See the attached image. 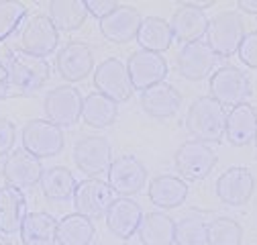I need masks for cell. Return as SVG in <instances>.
Segmentation results:
<instances>
[{
  "mask_svg": "<svg viewBox=\"0 0 257 245\" xmlns=\"http://www.w3.org/2000/svg\"><path fill=\"white\" fill-rule=\"evenodd\" d=\"M239 59L245 66L257 70V31L245 35L243 43L239 45Z\"/></svg>",
  "mask_w": 257,
  "mask_h": 245,
  "instance_id": "cell-35",
  "label": "cell"
},
{
  "mask_svg": "<svg viewBox=\"0 0 257 245\" xmlns=\"http://www.w3.org/2000/svg\"><path fill=\"white\" fill-rule=\"evenodd\" d=\"M94 70V55L86 43L72 41L57 53V72L68 82H80Z\"/></svg>",
  "mask_w": 257,
  "mask_h": 245,
  "instance_id": "cell-17",
  "label": "cell"
},
{
  "mask_svg": "<svg viewBox=\"0 0 257 245\" xmlns=\"http://www.w3.org/2000/svg\"><path fill=\"white\" fill-rule=\"evenodd\" d=\"M9 74L11 92L19 96H31L49 80V64L43 57L29 55L25 51H7V61L3 64Z\"/></svg>",
  "mask_w": 257,
  "mask_h": 245,
  "instance_id": "cell-1",
  "label": "cell"
},
{
  "mask_svg": "<svg viewBox=\"0 0 257 245\" xmlns=\"http://www.w3.org/2000/svg\"><path fill=\"white\" fill-rule=\"evenodd\" d=\"M255 145H257V137H255Z\"/></svg>",
  "mask_w": 257,
  "mask_h": 245,
  "instance_id": "cell-41",
  "label": "cell"
},
{
  "mask_svg": "<svg viewBox=\"0 0 257 245\" xmlns=\"http://www.w3.org/2000/svg\"><path fill=\"white\" fill-rule=\"evenodd\" d=\"M86 9H88V15H94L96 19L102 21L114 9H118V5L114 0H86Z\"/></svg>",
  "mask_w": 257,
  "mask_h": 245,
  "instance_id": "cell-37",
  "label": "cell"
},
{
  "mask_svg": "<svg viewBox=\"0 0 257 245\" xmlns=\"http://www.w3.org/2000/svg\"><path fill=\"white\" fill-rule=\"evenodd\" d=\"M188 196V184L180 176L164 174L151 180L149 184V200L159 208H176Z\"/></svg>",
  "mask_w": 257,
  "mask_h": 245,
  "instance_id": "cell-24",
  "label": "cell"
},
{
  "mask_svg": "<svg viewBox=\"0 0 257 245\" xmlns=\"http://www.w3.org/2000/svg\"><path fill=\"white\" fill-rule=\"evenodd\" d=\"M182 102L180 92L168 84V82H159L147 90L141 92V106L149 116L155 118H170L178 112Z\"/></svg>",
  "mask_w": 257,
  "mask_h": 245,
  "instance_id": "cell-21",
  "label": "cell"
},
{
  "mask_svg": "<svg viewBox=\"0 0 257 245\" xmlns=\"http://www.w3.org/2000/svg\"><path fill=\"white\" fill-rule=\"evenodd\" d=\"M84 98L80 90L74 86H57L45 98V114L47 120L61 127H72L82 116Z\"/></svg>",
  "mask_w": 257,
  "mask_h": 245,
  "instance_id": "cell-9",
  "label": "cell"
},
{
  "mask_svg": "<svg viewBox=\"0 0 257 245\" xmlns=\"http://www.w3.org/2000/svg\"><path fill=\"white\" fill-rule=\"evenodd\" d=\"M43 172L45 170L41 166V160L31 156L27 149H15L3 166L7 186L19 188V190L33 188L37 182H41Z\"/></svg>",
  "mask_w": 257,
  "mask_h": 245,
  "instance_id": "cell-14",
  "label": "cell"
},
{
  "mask_svg": "<svg viewBox=\"0 0 257 245\" xmlns=\"http://www.w3.org/2000/svg\"><path fill=\"white\" fill-rule=\"evenodd\" d=\"M137 41H139L141 49H145V51L162 53V51L170 49V45L174 41L172 27H170V23H166L159 17H145L139 27Z\"/></svg>",
  "mask_w": 257,
  "mask_h": 245,
  "instance_id": "cell-27",
  "label": "cell"
},
{
  "mask_svg": "<svg viewBox=\"0 0 257 245\" xmlns=\"http://www.w3.org/2000/svg\"><path fill=\"white\" fill-rule=\"evenodd\" d=\"M23 245H55L57 221L47 212H29L21 227Z\"/></svg>",
  "mask_w": 257,
  "mask_h": 245,
  "instance_id": "cell-25",
  "label": "cell"
},
{
  "mask_svg": "<svg viewBox=\"0 0 257 245\" xmlns=\"http://www.w3.org/2000/svg\"><path fill=\"white\" fill-rule=\"evenodd\" d=\"M0 245H13L11 241H7V239H0Z\"/></svg>",
  "mask_w": 257,
  "mask_h": 245,
  "instance_id": "cell-40",
  "label": "cell"
},
{
  "mask_svg": "<svg viewBox=\"0 0 257 245\" xmlns=\"http://www.w3.org/2000/svg\"><path fill=\"white\" fill-rule=\"evenodd\" d=\"M141 21L143 19L137 9L118 5V9H114L108 17H104L100 21V31L112 43H128V41L137 39Z\"/></svg>",
  "mask_w": 257,
  "mask_h": 245,
  "instance_id": "cell-18",
  "label": "cell"
},
{
  "mask_svg": "<svg viewBox=\"0 0 257 245\" xmlns=\"http://www.w3.org/2000/svg\"><path fill=\"white\" fill-rule=\"evenodd\" d=\"M25 17H27V5L25 3L0 0V43L15 33Z\"/></svg>",
  "mask_w": 257,
  "mask_h": 245,
  "instance_id": "cell-33",
  "label": "cell"
},
{
  "mask_svg": "<svg viewBox=\"0 0 257 245\" xmlns=\"http://www.w3.org/2000/svg\"><path fill=\"white\" fill-rule=\"evenodd\" d=\"M114 190L108 186V182L100 178L82 180L74 190V206L78 214H84L90 221L100 219L108 212L114 202Z\"/></svg>",
  "mask_w": 257,
  "mask_h": 245,
  "instance_id": "cell-5",
  "label": "cell"
},
{
  "mask_svg": "<svg viewBox=\"0 0 257 245\" xmlns=\"http://www.w3.org/2000/svg\"><path fill=\"white\" fill-rule=\"evenodd\" d=\"M63 133L47 118H33L23 127V149L35 158H55L63 149Z\"/></svg>",
  "mask_w": 257,
  "mask_h": 245,
  "instance_id": "cell-4",
  "label": "cell"
},
{
  "mask_svg": "<svg viewBox=\"0 0 257 245\" xmlns=\"http://www.w3.org/2000/svg\"><path fill=\"white\" fill-rule=\"evenodd\" d=\"M74 162L90 178H98L112 164V145L106 137H84L74 147Z\"/></svg>",
  "mask_w": 257,
  "mask_h": 245,
  "instance_id": "cell-12",
  "label": "cell"
},
{
  "mask_svg": "<svg viewBox=\"0 0 257 245\" xmlns=\"http://www.w3.org/2000/svg\"><path fill=\"white\" fill-rule=\"evenodd\" d=\"M88 9L84 0H55L49 3V19L57 31H76L86 23Z\"/></svg>",
  "mask_w": 257,
  "mask_h": 245,
  "instance_id": "cell-30",
  "label": "cell"
},
{
  "mask_svg": "<svg viewBox=\"0 0 257 245\" xmlns=\"http://www.w3.org/2000/svg\"><path fill=\"white\" fill-rule=\"evenodd\" d=\"M76 186H78V182H76L74 174L68 168H63V166L49 168L41 176V190L51 200H66V198H70L74 194Z\"/></svg>",
  "mask_w": 257,
  "mask_h": 245,
  "instance_id": "cell-31",
  "label": "cell"
},
{
  "mask_svg": "<svg viewBox=\"0 0 257 245\" xmlns=\"http://www.w3.org/2000/svg\"><path fill=\"white\" fill-rule=\"evenodd\" d=\"M94 86H96V90H98L100 94L108 96L116 104L128 100L133 96V92H135L133 82H131L128 72H126V66L116 57H108V59L102 61V64L96 66Z\"/></svg>",
  "mask_w": 257,
  "mask_h": 245,
  "instance_id": "cell-7",
  "label": "cell"
},
{
  "mask_svg": "<svg viewBox=\"0 0 257 245\" xmlns=\"http://www.w3.org/2000/svg\"><path fill=\"white\" fill-rule=\"evenodd\" d=\"M237 7H239L243 13L257 15V0H241V3H237Z\"/></svg>",
  "mask_w": 257,
  "mask_h": 245,
  "instance_id": "cell-39",
  "label": "cell"
},
{
  "mask_svg": "<svg viewBox=\"0 0 257 245\" xmlns=\"http://www.w3.org/2000/svg\"><path fill=\"white\" fill-rule=\"evenodd\" d=\"M92 245H94V243H92Z\"/></svg>",
  "mask_w": 257,
  "mask_h": 245,
  "instance_id": "cell-42",
  "label": "cell"
},
{
  "mask_svg": "<svg viewBox=\"0 0 257 245\" xmlns=\"http://www.w3.org/2000/svg\"><path fill=\"white\" fill-rule=\"evenodd\" d=\"M11 94V86H9V74H7V68L3 66V61H0V100L9 98Z\"/></svg>",
  "mask_w": 257,
  "mask_h": 245,
  "instance_id": "cell-38",
  "label": "cell"
},
{
  "mask_svg": "<svg viewBox=\"0 0 257 245\" xmlns=\"http://www.w3.org/2000/svg\"><path fill=\"white\" fill-rule=\"evenodd\" d=\"M251 94L249 78L235 66H222L210 76V96L222 106H239Z\"/></svg>",
  "mask_w": 257,
  "mask_h": 245,
  "instance_id": "cell-6",
  "label": "cell"
},
{
  "mask_svg": "<svg viewBox=\"0 0 257 245\" xmlns=\"http://www.w3.org/2000/svg\"><path fill=\"white\" fill-rule=\"evenodd\" d=\"M17 137V127L9 118H0V156H7L15 145Z\"/></svg>",
  "mask_w": 257,
  "mask_h": 245,
  "instance_id": "cell-36",
  "label": "cell"
},
{
  "mask_svg": "<svg viewBox=\"0 0 257 245\" xmlns=\"http://www.w3.org/2000/svg\"><path fill=\"white\" fill-rule=\"evenodd\" d=\"M118 116V106L114 100L108 96L100 94V92H92L84 98L82 106V118L86 125L96 127V129H106Z\"/></svg>",
  "mask_w": 257,
  "mask_h": 245,
  "instance_id": "cell-28",
  "label": "cell"
},
{
  "mask_svg": "<svg viewBox=\"0 0 257 245\" xmlns=\"http://www.w3.org/2000/svg\"><path fill=\"white\" fill-rule=\"evenodd\" d=\"M27 214V198L23 190L13 186L0 188V231L7 235L21 231Z\"/></svg>",
  "mask_w": 257,
  "mask_h": 245,
  "instance_id": "cell-23",
  "label": "cell"
},
{
  "mask_svg": "<svg viewBox=\"0 0 257 245\" xmlns=\"http://www.w3.org/2000/svg\"><path fill=\"white\" fill-rule=\"evenodd\" d=\"M143 245H174L176 223L164 212H147L137 229Z\"/></svg>",
  "mask_w": 257,
  "mask_h": 245,
  "instance_id": "cell-26",
  "label": "cell"
},
{
  "mask_svg": "<svg viewBox=\"0 0 257 245\" xmlns=\"http://www.w3.org/2000/svg\"><path fill=\"white\" fill-rule=\"evenodd\" d=\"M216 64V53L206 41L186 43L178 55V70L186 80L198 82L206 78Z\"/></svg>",
  "mask_w": 257,
  "mask_h": 245,
  "instance_id": "cell-15",
  "label": "cell"
},
{
  "mask_svg": "<svg viewBox=\"0 0 257 245\" xmlns=\"http://www.w3.org/2000/svg\"><path fill=\"white\" fill-rule=\"evenodd\" d=\"M255 190V178L247 168H229L216 180V194L229 206L245 204Z\"/></svg>",
  "mask_w": 257,
  "mask_h": 245,
  "instance_id": "cell-16",
  "label": "cell"
},
{
  "mask_svg": "<svg viewBox=\"0 0 257 245\" xmlns=\"http://www.w3.org/2000/svg\"><path fill=\"white\" fill-rule=\"evenodd\" d=\"M178 245H208V225L200 219H182L176 225V241Z\"/></svg>",
  "mask_w": 257,
  "mask_h": 245,
  "instance_id": "cell-34",
  "label": "cell"
},
{
  "mask_svg": "<svg viewBox=\"0 0 257 245\" xmlns=\"http://www.w3.org/2000/svg\"><path fill=\"white\" fill-rule=\"evenodd\" d=\"M243 227L229 219L220 217L208 225V245H241Z\"/></svg>",
  "mask_w": 257,
  "mask_h": 245,
  "instance_id": "cell-32",
  "label": "cell"
},
{
  "mask_svg": "<svg viewBox=\"0 0 257 245\" xmlns=\"http://www.w3.org/2000/svg\"><path fill=\"white\" fill-rule=\"evenodd\" d=\"M208 17L204 15V11L192 7L190 3L180 7L174 17H172V33H174V39L178 41H184V43H192V41H200L202 35L208 33Z\"/></svg>",
  "mask_w": 257,
  "mask_h": 245,
  "instance_id": "cell-20",
  "label": "cell"
},
{
  "mask_svg": "<svg viewBox=\"0 0 257 245\" xmlns=\"http://www.w3.org/2000/svg\"><path fill=\"white\" fill-rule=\"evenodd\" d=\"M106 174L108 186L114 190V194H120L122 198L137 194L147 180V170L135 156H120L112 160Z\"/></svg>",
  "mask_w": 257,
  "mask_h": 245,
  "instance_id": "cell-11",
  "label": "cell"
},
{
  "mask_svg": "<svg viewBox=\"0 0 257 245\" xmlns=\"http://www.w3.org/2000/svg\"><path fill=\"white\" fill-rule=\"evenodd\" d=\"M143 219V210L141 206L131 200V198H116L112 202V206L106 212V225L108 229L120 237V239H128L141 225Z\"/></svg>",
  "mask_w": 257,
  "mask_h": 245,
  "instance_id": "cell-22",
  "label": "cell"
},
{
  "mask_svg": "<svg viewBox=\"0 0 257 245\" xmlns=\"http://www.w3.org/2000/svg\"><path fill=\"white\" fill-rule=\"evenodd\" d=\"M94 223L84 214H68L57 221V243L59 245H92Z\"/></svg>",
  "mask_w": 257,
  "mask_h": 245,
  "instance_id": "cell-29",
  "label": "cell"
},
{
  "mask_svg": "<svg viewBox=\"0 0 257 245\" xmlns=\"http://www.w3.org/2000/svg\"><path fill=\"white\" fill-rule=\"evenodd\" d=\"M208 45L220 55L229 57L239 51V45L245 39V21L237 11H222L208 25Z\"/></svg>",
  "mask_w": 257,
  "mask_h": 245,
  "instance_id": "cell-3",
  "label": "cell"
},
{
  "mask_svg": "<svg viewBox=\"0 0 257 245\" xmlns=\"http://www.w3.org/2000/svg\"><path fill=\"white\" fill-rule=\"evenodd\" d=\"M224 137L235 147H245L257 137V112L251 104L243 102L233 106L227 112V125H224Z\"/></svg>",
  "mask_w": 257,
  "mask_h": 245,
  "instance_id": "cell-19",
  "label": "cell"
},
{
  "mask_svg": "<svg viewBox=\"0 0 257 245\" xmlns=\"http://www.w3.org/2000/svg\"><path fill=\"white\" fill-rule=\"evenodd\" d=\"M227 125V110L212 96H200L192 102L186 114V127L194 139L204 143H220Z\"/></svg>",
  "mask_w": 257,
  "mask_h": 245,
  "instance_id": "cell-2",
  "label": "cell"
},
{
  "mask_svg": "<svg viewBox=\"0 0 257 245\" xmlns=\"http://www.w3.org/2000/svg\"><path fill=\"white\" fill-rule=\"evenodd\" d=\"M176 168L188 180H204L216 166L214 149L198 139L184 141L176 151Z\"/></svg>",
  "mask_w": 257,
  "mask_h": 245,
  "instance_id": "cell-8",
  "label": "cell"
},
{
  "mask_svg": "<svg viewBox=\"0 0 257 245\" xmlns=\"http://www.w3.org/2000/svg\"><path fill=\"white\" fill-rule=\"evenodd\" d=\"M59 41V31L51 23L47 15H35L31 17L29 23L23 29L21 35V47L25 53L35 55V57H47L53 53Z\"/></svg>",
  "mask_w": 257,
  "mask_h": 245,
  "instance_id": "cell-13",
  "label": "cell"
},
{
  "mask_svg": "<svg viewBox=\"0 0 257 245\" xmlns=\"http://www.w3.org/2000/svg\"><path fill=\"white\" fill-rule=\"evenodd\" d=\"M126 72L133 82L135 90H147L159 82H164L168 76V61L162 53H153L139 49L126 61Z\"/></svg>",
  "mask_w": 257,
  "mask_h": 245,
  "instance_id": "cell-10",
  "label": "cell"
}]
</instances>
